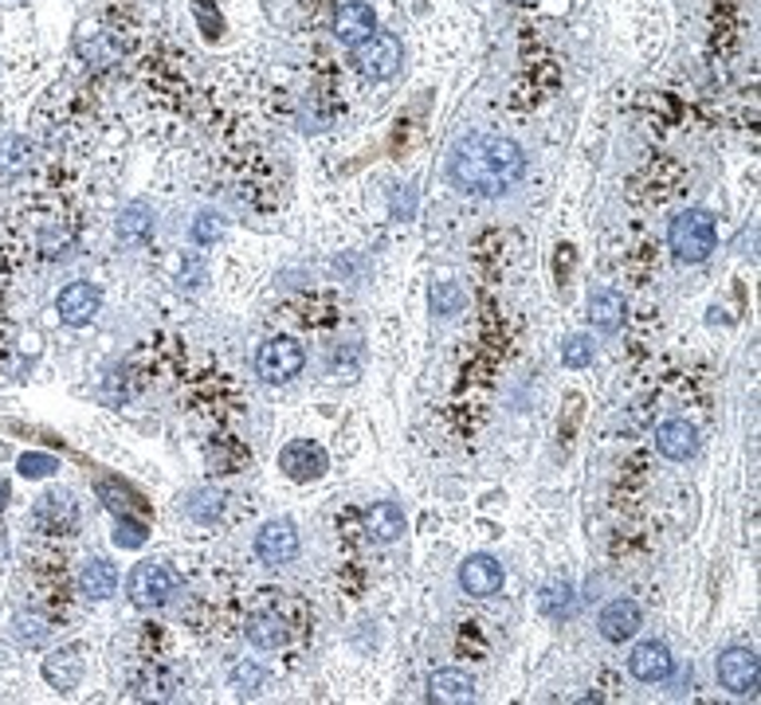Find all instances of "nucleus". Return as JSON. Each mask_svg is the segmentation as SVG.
I'll return each instance as SVG.
<instances>
[{"label": "nucleus", "mask_w": 761, "mask_h": 705, "mask_svg": "<svg viewBox=\"0 0 761 705\" xmlns=\"http://www.w3.org/2000/svg\"><path fill=\"white\" fill-rule=\"evenodd\" d=\"M55 310L68 326H87L102 310V290L94 283H68L55 298Z\"/></svg>", "instance_id": "nucleus-11"}, {"label": "nucleus", "mask_w": 761, "mask_h": 705, "mask_svg": "<svg viewBox=\"0 0 761 705\" xmlns=\"http://www.w3.org/2000/svg\"><path fill=\"white\" fill-rule=\"evenodd\" d=\"M28 165H32V145H28V137H9V142L0 145V176H17V173H24Z\"/></svg>", "instance_id": "nucleus-22"}, {"label": "nucleus", "mask_w": 761, "mask_h": 705, "mask_svg": "<svg viewBox=\"0 0 761 705\" xmlns=\"http://www.w3.org/2000/svg\"><path fill=\"white\" fill-rule=\"evenodd\" d=\"M114 545H119V549H142L145 545V525H142V521L122 518L119 529H114Z\"/></svg>", "instance_id": "nucleus-27"}, {"label": "nucleus", "mask_w": 761, "mask_h": 705, "mask_svg": "<svg viewBox=\"0 0 761 705\" xmlns=\"http://www.w3.org/2000/svg\"><path fill=\"white\" fill-rule=\"evenodd\" d=\"M55 470H60L55 454H43V451L20 454V474H24V479H48V474H55Z\"/></svg>", "instance_id": "nucleus-25"}, {"label": "nucleus", "mask_w": 761, "mask_h": 705, "mask_svg": "<svg viewBox=\"0 0 761 705\" xmlns=\"http://www.w3.org/2000/svg\"><path fill=\"white\" fill-rule=\"evenodd\" d=\"M592 357H597V345H592L589 334H569L561 341V365L566 369H585V365H592Z\"/></svg>", "instance_id": "nucleus-23"}, {"label": "nucleus", "mask_w": 761, "mask_h": 705, "mask_svg": "<svg viewBox=\"0 0 761 705\" xmlns=\"http://www.w3.org/2000/svg\"><path fill=\"white\" fill-rule=\"evenodd\" d=\"M459 306H464V290H459L456 283H440L432 290V310L440 314V318H451Z\"/></svg>", "instance_id": "nucleus-26"}, {"label": "nucleus", "mask_w": 761, "mask_h": 705, "mask_svg": "<svg viewBox=\"0 0 761 705\" xmlns=\"http://www.w3.org/2000/svg\"><path fill=\"white\" fill-rule=\"evenodd\" d=\"M668 244L683 263L711 259V252L719 247V227H714V216L707 208L679 212V216L671 219V227H668Z\"/></svg>", "instance_id": "nucleus-2"}, {"label": "nucleus", "mask_w": 761, "mask_h": 705, "mask_svg": "<svg viewBox=\"0 0 761 705\" xmlns=\"http://www.w3.org/2000/svg\"><path fill=\"white\" fill-rule=\"evenodd\" d=\"M291 631L287 623H283V615L275 612H255L247 615V643L260 646V651H280V646H287Z\"/></svg>", "instance_id": "nucleus-18"}, {"label": "nucleus", "mask_w": 761, "mask_h": 705, "mask_svg": "<svg viewBox=\"0 0 761 705\" xmlns=\"http://www.w3.org/2000/svg\"><path fill=\"white\" fill-rule=\"evenodd\" d=\"M303 361H306V352L295 337H271V341H263L260 352H255V372H260V380H267V385H287L291 377L303 372Z\"/></svg>", "instance_id": "nucleus-4"}, {"label": "nucleus", "mask_w": 761, "mask_h": 705, "mask_svg": "<svg viewBox=\"0 0 761 705\" xmlns=\"http://www.w3.org/2000/svg\"><path fill=\"white\" fill-rule=\"evenodd\" d=\"M640 623H643L640 604L628 596L609 600V604L601 607V615H597V631H601L605 643H625V638H632L636 631H640Z\"/></svg>", "instance_id": "nucleus-10"}, {"label": "nucleus", "mask_w": 761, "mask_h": 705, "mask_svg": "<svg viewBox=\"0 0 761 705\" xmlns=\"http://www.w3.org/2000/svg\"><path fill=\"white\" fill-rule=\"evenodd\" d=\"M714 671H719V686L730 689L734 697L758 694L761 658H758V651H750V646H727L719 655V663H714Z\"/></svg>", "instance_id": "nucleus-5"}, {"label": "nucleus", "mask_w": 761, "mask_h": 705, "mask_svg": "<svg viewBox=\"0 0 761 705\" xmlns=\"http://www.w3.org/2000/svg\"><path fill=\"white\" fill-rule=\"evenodd\" d=\"M448 176L459 193L503 196L526 176V153L522 145L503 134H467L451 150Z\"/></svg>", "instance_id": "nucleus-1"}, {"label": "nucleus", "mask_w": 761, "mask_h": 705, "mask_svg": "<svg viewBox=\"0 0 761 705\" xmlns=\"http://www.w3.org/2000/svg\"><path fill=\"white\" fill-rule=\"evenodd\" d=\"M365 533H369L377 545H393V541L405 538V510L397 502H373L365 510Z\"/></svg>", "instance_id": "nucleus-16"}, {"label": "nucleus", "mask_w": 761, "mask_h": 705, "mask_svg": "<svg viewBox=\"0 0 761 705\" xmlns=\"http://www.w3.org/2000/svg\"><path fill=\"white\" fill-rule=\"evenodd\" d=\"M79 592L87 600H111L119 592V569L111 561H102V556H91L79 572Z\"/></svg>", "instance_id": "nucleus-17"}, {"label": "nucleus", "mask_w": 761, "mask_h": 705, "mask_svg": "<svg viewBox=\"0 0 761 705\" xmlns=\"http://www.w3.org/2000/svg\"><path fill=\"white\" fill-rule=\"evenodd\" d=\"M428 697L440 705H464L475 697V682L464 671H436L428 678Z\"/></svg>", "instance_id": "nucleus-19"}, {"label": "nucleus", "mask_w": 761, "mask_h": 705, "mask_svg": "<svg viewBox=\"0 0 761 705\" xmlns=\"http://www.w3.org/2000/svg\"><path fill=\"white\" fill-rule=\"evenodd\" d=\"M177 584L181 580L170 564L145 561V564H134V572H130V580H126V592H130V600H134V607L153 612V607H165L173 596H177Z\"/></svg>", "instance_id": "nucleus-3"}, {"label": "nucleus", "mask_w": 761, "mask_h": 705, "mask_svg": "<svg viewBox=\"0 0 761 705\" xmlns=\"http://www.w3.org/2000/svg\"><path fill=\"white\" fill-rule=\"evenodd\" d=\"M589 321L601 334H617L625 326V298L612 290H592L589 294Z\"/></svg>", "instance_id": "nucleus-20"}, {"label": "nucleus", "mask_w": 761, "mask_h": 705, "mask_svg": "<svg viewBox=\"0 0 761 705\" xmlns=\"http://www.w3.org/2000/svg\"><path fill=\"white\" fill-rule=\"evenodd\" d=\"M221 232H224L221 216H212V212L196 216V224H193V239H196V244H212V239H221Z\"/></svg>", "instance_id": "nucleus-28"}, {"label": "nucleus", "mask_w": 761, "mask_h": 705, "mask_svg": "<svg viewBox=\"0 0 761 705\" xmlns=\"http://www.w3.org/2000/svg\"><path fill=\"white\" fill-rule=\"evenodd\" d=\"M503 580H507V569L491 553H471L459 564V588L475 600H491L503 588Z\"/></svg>", "instance_id": "nucleus-8"}, {"label": "nucleus", "mask_w": 761, "mask_h": 705, "mask_svg": "<svg viewBox=\"0 0 761 705\" xmlns=\"http://www.w3.org/2000/svg\"><path fill=\"white\" fill-rule=\"evenodd\" d=\"M181 510H185L193 521H216L221 518V494H212V490H193V494L181 502Z\"/></svg>", "instance_id": "nucleus-24"}, {"label": "nucleus", "mask_w": 761, "mask_h": 705, "mask_svg": "<svg viewBox=\"0 0 761 705\" xmlns=\"http://www.w3.org/2000/svg\"><path fill=\"white\" fill-rule=\"evenodd\" d=\"M326 467H331V459H326V451H322L318 443H311V439H295V443H287L280 451V470L287 474L291 482H314L326 474Z\"/></svg>", "instance_id": "nucleus-9"}, {"label": "nucleus", "mask_w": 761, "mask_h": 705, "mask_svg": "<svg viewBox=\"0 0 761 705\" xmlns=\"http://www.w3.org/2000/svg\"><path fill=\"white\" fill-rule=\"evenodd\" d=\"M255 556H260L267 569H280V564H291L298 556V529L295 521L287 518H271L260 525L255 533Z\"/></svg>", "instance_id": "nucleus-7"}, {"label": "nucleus", "mask_w": 761, "mask_h": 705, "mask_svg": "<svg viewBox=\"0 0 761 705\" xmlns=\"http://www.w3.org/2000/svg\"><path fill=\"white\" fill-rule=\"evenodd\" d=\"M150 232H153V212H150V204H142V201L126 204V208H122V216H119V235H122V244H142V239H150Z\"/></svg>", "instance_id": "nucleus-21"}, {"label": "nucleus", "mask_w": 761, "mask_h": 705, "mask_svg": "<svg viewBox=\"0 0 761 705\" xmlns=\"http://www.w3.org/2000/svg\"><path fill=\"white\" fill-rule=\"evenodd\" d=\"M628 671H632L636 682H668L671 671H676V658H671L668 643H656V638H648V643H640L632 651V658H628Z\"/></svg>", "instance_id": "nucleus-13"}, {"label": "nucleus", "mask_w": 761, "mask_h": 705, "mask_svg": "<svg viewBox=\"0 0 761 705\" xmlns=\"http://www.w3.org/2000/svg\"><path fill=\"white\" fill-rule=\"evenodd\" d=\"M656 447H660L663 459L687 462V459H694V451H699V431H694V423H687V420H663L660 428H656Z\"/></svg>", "instance_id": "nucleus-15"}, {"label": "nucleus", "mask_w": 761, "mask_h": 705, "mask_svg": "<svg viewBox=\"0 0 761 705\" xmlns=\"http://www.w3.org/2000/svg\"><path fill=\"white\" fill-rule=\"evenodd\" d=\"M373 32H377V17H373V9L365 0H346V4H338V12H334V35H338V43L357 48V43L369 40Z\"/></svg>", "instance_id": "nucleus-14"}, {"label": "nucleus", "mask_w": 761, "mask_h": 705, "mask_svg": "<svg viewBox=\"0 0 761 705\" xmlns=\"http://www.w3.org/2000/svg\"><path fill=\"white\" fill-rule=\"evenodd\" d=\"M354 59L357 68H362L365 79H393L400 71V63H405V48H400L397 35L389 32H373L369 40H362L354 48Z\"/></svg>", "instance_id": "nucleus-6"}, {"label": "nucleus", "mask_w": 761, "mask_h": 705, "mask_svg": "<svg viewBox=\"0 0 761 705\" xmlns=\"http://www.w3.org/2000/svg\"><path fill=\"white\" fill-rule=\"evenodd\" d=\"M43 682H48L51 689H60V694L75 689L79 682H83V646L68 643V646H60V651H51V655L43 658Z\"/></svg>", "instance_id": "nucleus-12"}]
</instances>
